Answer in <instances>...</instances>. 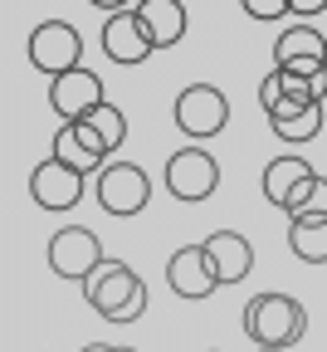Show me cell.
I'll list each match as a JSON object with an SVG mask.
<instances>
[{"mask_svg":"<svg viewBox=\"0 0 327 352\" xmlns=\"http://www.w3.org/2000/svg\"><path fill=\"white\" fill-rule=\"evenodd\" d=\"M240 328L254 338V347H278L289 352L308 333V314L293 294H254L240 314Z\"/></svg>","mask_w":327,"mask_h":352,"instance_id":"obj_1","label":"cell"},{"mask_svg":"<svg viewBox=\"0 0 327 352\" xmlns=\"http://www.w3.org/2000/svg\"><path fill=\"white\" fill-rule=\"evenodd\" d=\"M83 298H88L93 314L108 318V323H137L147 314V289L122 259H108L103 270L83 284Z\"/></svg>","mask_w":327,"mask_h":352,"instance_id":"obj_2","label":"cell"},{"mask_svg":"<svg viewBox=\"0 0 327 352\" xmlns=\"http://www.w3.org/2000/svg\"><path fill=\"white\" fill-rule=\"evenodd\" d=\"M78 59H83V34H78L69 20H44V25H34V34H30V64H34L39 74H49V78L74 74V69H83Z\"/></svg>","mask_w":327,"mask_h":352,"instance_id":"obj_3","label":"cell"},{"mask_svg":"<svg viewBox=\"0 0 327 352\" xmlns=\"http://www.w3.org/2000/svg\"><path fill=\"white\" fill-rule=\"evenodd\" d=\"M44 254H49V270H54L59 279H74V284H88V279L108 264V254H103L98 235L83 230V226L59 230V235L49 240V250H44Z\"/></svg>","mask_w":327,"mask_h":352,"instance_id":"obj_4","label":"cell"},{"mask_svg":"<svg viewBox=\"0 0 327 352\" xmlns=\"http://www.w3.org/2000/svg\"><path fill=\"white\" fill-rule=\"evenodd\" d=\"M220 186V162L205 152V147H181L171 162H166V191L185 206H196V201H210Z\"/></svg>","mask_w":327,"mask_h":352,"instance_id":"obj_5","label":"cell"},{"mask_svg":"<svg viewBox=\"0 0 327 352\" xmlns=\"http://www.w3.org/2000/svg\"><path fill=\"white\" fill-rule=\"evenodd\" d=\"M225 122H229V103H225V94L215 83H191L176 98V127L191 142H205L215 132H225Z\"/></svg>","mask_w":327,"mask_h":352,"instance_id":"obj_6","label":"cell"},{"mask_svg":"<svg viewBox=\"0 0 327 352\" xmlns=\"http://www.w3.org/2000/svg\"><path fill=\"white\" fill-rule=\"evenodd\" d=\"M152 201V182L137 162H108L98 171V206L108 215H137Z\"/></svg>","mask_w":327,"mask_h":352,"instance_id":"obj_7","label":"cell"},{"mask_svg":"<svg viewBox=\"0 0 327 352\" xmlns=\"http://www.w3.org/2000/svg\"><path fill=\"white\" fill-rule=\"evenodd\" d=\"M273 69H284V74H322L327 69V39L313 30V25H289L284 34H278L273 44Z\"/></svg>","mask_w":327,"mask_h":352,"instance_id":"obj_8","label":"cell"},{"mask_svg":"<svg viewBox=\"0 0 327 352\" xmlns=\"http://www.w3.org/2000/svg\"><path fill=\"white\" fill-rule=\"evenodd\" d=\"M103 78L93 74V69H74V74H59L49 83V108L64 118V122H78L88 118L93 108H103Z\"/></svg>","mask_w":327,"mask_h":352,"instance_id":"obj_9","label":"cell"},{"mask_svg":"<svg viewBox=\"0 0 327 352\" xmlns=\"http://www.w3.org/2000/svg\"><path fill=\"white\" fill-rule=\"evenodd\" d=\"M30 196L39 201V210H74L83 201V176L49 157L30 171Z\"/></svg>","mask_w":327,"mask_h":352,"instance_id":"obj_10","label":"cell"},{"mask_svg":"<svg viewBox=\"0 0 327 352\" xmlns=\"http://www.w3.org/2000/svg\"><path fill=\"white\" fill-rule=\"evenodd\" d=\"M166 284L181 294V298H205L220 289L215 279V264L205 254V245H181L171 259H166Z\"/></svg>","mask_w":327,"mask_h":352,"instance_id":"obj_11","label":"cell"},{"mask_svg":"<svg viewBox=\"0 0 327 352\" xmlns=\"http://www.w3.org/2000/svg\"><path fill=\"white\" fill-rule=\"evenodd\" d=\"M103 54H108L113 64H142V59L152 54V39H147L142 20H137V10L108 15V25H103Z\"/></svg>","mask_w":327,"mask_h":352,"instance_id":"obj_12","label":"cell"},{"mask_svg":"<svg viewBox=\"0 0 327 352\" xmlns=\"http://www.w3.org/2000/svg\"><path fill=\"white\" fill-rule=\"evenodd\" d=\"M137 20H142L152 50H171V44L185 39V6L181 0H142V6H132Z\"/></svg>","mask_w":327,"mask_h":352,"instance_id":"obj_13","label":"cell"},{"mask_svg":"<svg viewBox=\"0 0 327 352\" xmlns=\"http://www.w3.org/2000/svg\"><path fill=\"white\" fill-rule=\"evenodd\" d=\"M205 254H210V264H215V279H220V284H240V279L254 270V250H249V240L235 235V230H215V235L205 240Z\"/></svg>","mask_w":327,"mask_h":352,"instance_id":"obj_14","label":"cell"},{"mask_svg":"<svg viewBox=\"0 0 327 352\" xmlns=\"http://www.w3.org/2000/svg\"><path fill=\"white\" fill-rule=\"evenodd\" d=\"M313 176H317V171H313L303 157H273V162L264 166V196H269L278 210H289V201L313 182Z\"/></svg>","mask_w":327,"mask_h":352,"instance_id":"obj_15","label":"cell"},{"mask_svg":"<svg viewBox=\"0 0 327 352\" xmlns=\"http://www.w3.org/2000/svg\"><path fill=\"white\" fill-rule=\"evenodd\" d=\"M49 157H54V162H64V166H69V171H78V176H83V171H103V166H108V157L93 152V147L78 138V127H74V122H64V127L54 132V152H49Z\"/></svg>","mask_w":327,"mask_h":352,"instance_id":"obj_16","label":"cell"},{"mask_svg":"<svg viewBox=\"0 0 327 352\" xmlns=\"http://www.w3.org/2000/svg\"><path fill=\"white\" fill-rule=\"evenodd\" d=\"M289 250L303 264H327V220H293L289 226Z\"/></svg>","mask_w":327,"mask_h":352,"instance_id":"obj_17","label":"cell"},{"mask_svg":"<svg viewBox=\"0 0 327 352\" xmlns=\"http://www.w3.org/2000/svg\"><path fill=\"white\" fill-rule=\"evenodd\" d=\"M78 122H88V127H93V138H98L108 152H117V147H122V138H127V118H122V108H117V103L93 108V113H88V118H78Z\"/></svg>","mask_w":327,"mask_h":352,"instance_id":"obj_18","label":"cell"},{"mask_svg":"<svg viewBox=\"0 0 327 352\" xmlns=\"http://www.w3.org/2000/svg\"><path fill=\"white\" fill-rule=\"evenodd\" d=\"M269 127H273V138H284V142H313L322 132V103L303 108V113H289V118H269Z\"/></svg>","mask_w":327,"mask_h":352,"instance_id":"obj_19","label":"cell"},{"mask_svg":"<svg viewBox=\"0 0 327 352\" xmlns=\"http://www.w3.org/2000/svg\"><path fill=\"white\" fill-rule=\"evenodd\" d=\"M293 220H327V176H313V182L289 201Z\"/></svg>","mask_w":327,"mask_h":352,"instance_id":"obj_20","label":"cell"},{"mask_svg":"<svg viewBox=\"0 0 327 352\" xmlns=\"http://www.w3.org/2000/svg\"><path fill=\"white\" fill-rule=\"evenodd\" d=\"M245 15L249 20H278V15H289V0H240Z\"/></svg>","mask_w":327,"mask_h":352,"instance_id":"obj_21","label":"cell"},{"mask_svg":"<svg viewBox=\"0 0 327 352\" xmlns=\"http://www.w3.org/2000/svg\"><path fill=\"white\" fill-rule=\"evenodd\" d=\"M327 0H289V15H322Z\"/></svg>","mask_w":327,"mask_h":352,"instance_id":"obj_22","label":"cell"},{"mask_svg":"<svg viewBox=\"0 0 327 352\" xmlns=\"http://www.w3.org/2000/svg\"><path fill=\"white\" fill-rule=\"evenodd\" d=\"M88 6H93V10H113V15H117V10H127V0H88Z\"/></svg>","mask_w":327,"mask_h":352,"instance_id":"obj_23","label":"cell"},{"mask_svg":"<svg viewBox=\"0 0 327 352\" xmlns=\"http://www.w3.org/2000/svg\"><path fill=\"white\" fill-rule=\"evenodd\" d=\"M83 352H132V347H108V342H88Z\"/></svg>","mask_w":327,"mask_h":352,"instance_id":"obj_24","label":"cell"},{"mask_svg":"<svg viewBox=\"0 0 327 352\" xmlns=\"http://www.w3.org/2000/svg\"><path fill=\"white\" fill-rule=\"evenodd\" d=\"M254 352H278V347H254Z\"/></svg>","mask_w":327,"mask_h":352,"instance_id":"obj_25","label":"cell"}]
</instances>
